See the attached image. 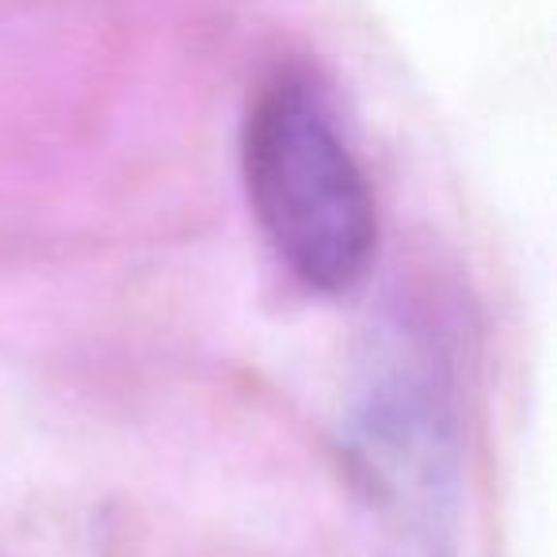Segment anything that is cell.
Instances as JSON below:
<instances>
[{
  "label": "cell",
  "mask_w": 557,
  "mask_h": 557,
  "mask_svg": "<svg viewBox=\"0 0 557 557\" xmlns=\"http://www.w3.org/2000/svg\"><path fill=\"white\" fill-rule=\"evenodd\" d=\"M240 161L268 245L318 295L351 290L379 248V210L325 92L306 73H275L256 92Z\"/></svg>",
  "instance_id": "cell-1"
},
{
  "label": "cell",
  "mask_w": 557,
  "mask_h": 557,
  "mask_svg": "<svg viewBox=\"0 0 557 557\" xmlns=\"http://www.w3.org/2000/svg\"><path fill=\"white\" fill-rule=\"evenodd\" d=\"M351 450L367 493L382 504L394 534L424 546L440 542L455 500L458 435L443 367L424 348L374 359L356 409Z\"/></svg>",
  "instance_id": "cell-2"
}]
</instances>
